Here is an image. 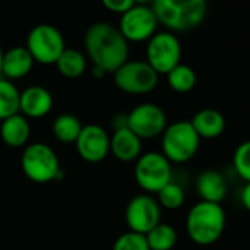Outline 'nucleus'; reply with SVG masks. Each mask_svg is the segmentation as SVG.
<instances>
[{"label": "nucleus", "instance_id": "f257e3e1", "mask_svg": "<svg viewBox=\"0 0 250 250\" xmlns=\"http://www.w3.org/2000/svg\"><path fill=\"white\" fill-rule=\"evenodd\" d=\"M84 44L94 66L103 69L106 74H113L128 61V42L116 27L110 24H93L85 31Z\"/></svg>", "mask_w": 250, "mask_h": 250}, {"label": "nucleus", "instance_id": "f03ea898", "mask_svg": "<svg viewBox=\"0 0 250 250\" xmlns=\"http://www.w3.org/2000/svg\"><path fill=\"white\" fill-rule=\"evenodd\" d=\"M152 11L159 24L171 31L199 27L208 12V0H153Z\"/></svg>", "mask_w": 250, "mask_h": 250}, {"label": "nucleus", "instance_id": "7ed1b4c3", "mask_svg": "<svg viewBox=\"0 0 250 250\" xmlns=\"http://www.w3.org/2000/svg\"><path fill=\"white\" fill-rule=\"evenodd\" d=\"M225 222V210L219 203L200 200L187 215V234L196 244L209 246L221 238Z\"/></svg>", "mask_w": 250, "mask_h": 250}, {"label": "nucleus", "instance_id": "20e7f679", "mask_svg": "<svg viewBox=\"0 0 250 250\" xmlns=\"http://www.w3.org/2000/svg\"><path fill=\"white\" fill-rule=\"evenodd\" d=\"M200 137L190 121H178L162 133V155L175 164H184L193 159L199 150Z\"/></svg>", "mask_w": 250, "mask_h": 250}, {"label": "nucleus", "instance_id": "39448f33", "mask_svg": "<svg viewBox=\"0 0 250 250\" xmlns=\"http://www.w3.org/2000/svg\"><path fill=\"white\" fill-rule=\"evenodd\" d=\"M21 167L24 174L37 184H46L61 177V164L55 150L44 143H33L25 147Z\"/></svg>", "mask_w": 250, "mask_h": 250}, {"label": "nucleus", "instance_id": "423d86ee", "mask_svg": "<svg viewBox=\"0 0 250 250\" xmlns=\"http://www.w3.org/2000/svg\"><path fill=\"white\" fill-rule=\"evenodd\" d=\"M115 85L127 94H147L158 87L159 74L143 61H127L113 72Z\"/></svg>", "mask_w": 250, "mask_h": 250}, {"label": "nucleus", "instance_id": "0eeeda50", "mask_svg": "<svg viewBox=\"0 0 250 250\" xmlns=\"http://www.w3.org/2000/svg\"><path fill=\"white\" fill-rule=\"evenodd\" d=\"M137 184L149 194H156L172 181L171 162L159 152H149L137 159L134 167Z\"/></svg>", "mask_w": 250, "mask_h": 250}, {"label": "nucleus", "instance_id": "6e6552de", "mask_svg": "<svg viewBox=\"0 0 250 250\" xmlns=\"http://www.w3.org/2000/svg\"><path fill=\"white\" fill-rule=\"evenodd\" d=\"M65 49L62 33L49 24L36 25L27 37V50L34 62L43 65H55Z\"/></svg>", "mask_w": 250, "mask_h": 250}, {"label": "nucleus", "instance_id": "1a4fd4ad", "mask_svg": "<svg viewBox=\"0 0 250 250\" xmlns=\"http://www.w3.org/2000/svg\"><path fill=\"white\" fill-rule=\"evenodd\" d=\"M159 75L168 74L181 63V43L171 31L156 33L147 44V61Z\"/></svg>", "mask_w": 250, "mask_h": 250}, {"label": "nucleus", "instance_id": "9d476101", "mask_svg": "<svg viewBox=\"0 0 250 250\" xmlns=\"http://www.w3.org/2000/svg\"><path fill=\"white\" fill-rule=\"evenodd\" d=\"M127 127L142 140L155 139L167 128V115L155 103H142L127 115Z\"/></svg>", "mask_w": 250, "mask_h": 250}, {"label": "nucleus", "instance_id": "9b49d317", "mask_svg": "<svg viewBox=\"0 0 250 250\" xmlns=\"http://www.w3.org/2000/svg\"><path fill=\"white\" fill-rule=\"evenodd\" d=\"M125 221L130 231L146 235L161 224V205L150 194H139L128 202Z\"/></svg>", "mask_w": 250, "mask_h": 250}, {"label": "nucleus", "instance_id": "f8f14e48", "mask_svg": "<svg viewBox=\"0 0 250 250\" xmlns=\"http://www.w3.org/2000/svg\"><path fill=\"white\" fill-rule=\"evenodd\" d=\"M158 24L152 8L134 5L130 11L121 15L118 30L127 42H145L156 34Z\"/></svg>", "mask_w": 250, "mask_h": 250}, {"label": "nucleus", "instance_id": "ddd939ff", "mask_svg": "<svg viewBox=\"0 0 250 250\" xmlns=\"http://www.w3.org/2000/svg\"><path fill=\"white\" fill-rule=\"evenodd\" d=\"M75 147L81 159L90 164H97L110 153V137L100 125L90 124L83 127L75 142Z\"/></svg>", "mask_w": 250, "mask_h": 250}, {"label": "nucleus", "instance_id": "4468645a", "mask_svg": "<svg viewBox=\"0 0 250 250\" xmlns=\"http://www.w3.org/2000/svg\"><path fill=\"white\" fill-rule=\"evenodd\" d=\"M53 107L52 93L42 85H31L20 96V112L25 118H43Z\"/></svg>", "mask_w": 250, "mask_h": 250}, {"label": "nucleus", "instance_id": "2eb2a0df", "mask_svg": "<svg viewBox=\"0 0 250 250\" xmlns=\"http://www.w3.org/2000/svg\"><path fill=\"white\" fill-rule=\"evenodd\" d=\"M110 153L122 162L137 161L142 156V139L128 127L118 128L110 137Z\"/></svg>", "mask_w": 250, "mask_h": 250}, {"label": "nucleus", "instance_id": "dca6fc26", "mask_svg": "<svg viewBox=\"0 0 250 250\" xmlns=\"http://www.w3.org/2000/svg\"><path fill=\"white\" fill-rule=\"evenodd\" d=\"M33 66H34V59L31 53L27 50V47L17 46L5 52L2 75H5L6 80H20L28 75Z\"/></svg>", "mask_w": 250, "mask_h": 250}, {"label": "nucleus", "instance_id": "f3484780", "mask_svg": "<svg viewBox=\"0 0 250 250\" xmlns=\"http://www.w3.org/2000/svg\"><path fill=\"white\" fill-rule=\"evenodd\" d=\"M197 194L203 202L219 203L227 196V181L222 174L215 169L203 171L196 180Z\"/></svg>", "mask_w": 250, "mask_h": 250}, {"label": "nucleus", "instance_id": "a211bd4d", "mask_svg": "<svg viewBox=\"0 0 250 250\" xmlns=\"http://www.w3.org/2000/svg\"><path fill=\"white\" fill-rule=\"evenodd\" d=\"M190 122L200 139H208V140L216 139L225 130L224 115L219 110L212 109V107L199 110Z\"/></svg>", "mask_w": 250, "mask_h": 250}, {"label": "nucleus", "instance_id": "6ab92c4d", "mask_svg": "<svg viewBox=\"0 0 250 250\" xmlns=\"http://www.w3.org/2000/svg\"><path fill=\"white\" fill-rule=\"evenodd\" d=\"M31 134V128L28 119L17 113L14 116H9L2 121V127H0V137L9 146V147H22L28 142Z\"/></svg>", "mask_w": 250, "mask_h": 250}, {"label": "nucleus", "instance_id": "aec40b11", "mask_svg": "<svg viewBox=\"0 0 250 250\" xmlns=\"http://www.w3.org/2000/svg\"><path fill=\"white\" fill-rule=\"evenodd\" d=\"M52 130L53 134L56 137V140L62 142V143H75L81 130H83V125L80 122V119L75 115L71 113H63L59 115L52 125Z\"/></svg>", "mask_w": 250, "mask_h": 250}, {"label": "nucleus", "instance_id": "412c9836", "mask_svg": "<svg viewBox=\"0 0 250 250\" xmlns=\"http://www.w3.org/2000/svg\"><path fill=\"white\" fill-rule=\"evenodd\" d=\"M55 65L61 75L66 78H78L84 74L87 68V61L80 50L65 49Z\"/></svg>", "mask_w": 250, "mask_h": 250}, {"label": "nucleus", "instance_id": "4be33fe9", "mask_svg": "<svg viewBox=\"0 0 250 250\" xmlns=\"http://www.w3.org/2000/svg\"><path fill=\"white\" fill-rule=\"evenodd\" d=\"M20 96L11 80L0 77V121L20 113Z\"/></svg>", "mask_w": 250, "mask_h": 250}, {"label": "nucleus", "instance_id": "5701e85b", "mask_svg": "<svg viewBox=\"0 0 250 250\" xmlns=\"http://www.w3.org/2000/svg\"><path fill=\"white\" fill-rule=\"evenodd\" d=\"M150 250H172L177 244L178 234L169 224H158L152 231L146 234Z\"/></svg>", "mask_w": 250, "mask_h": 250}, {"label": "nucleus", "instance_id": "b1692460", "mask_svg": "<svg viewBox=\"0 0 250 250\" xmlns=\"http://www.w3.org/2000/svg\"><path fill=\"white\" fill-rule=\"evenodd\" d=\"M167 77H168L169 87L177 93H188L196 87L197 83L194 69L184 63L177 65L174 69H171L167 74Z\"/></svg>", "mask_w": 250, "mask_h": 250}, {"label": "nucleus", "instance_id": "393cba45", "mask_svg": "<svg viewBox=\"0 0 250 250\" xmlns=\"http://www.w3.org/2000/svg\"><path fill=\"white\" fill-rule=\"evenodd\" d=\"M156 194H158V203L167 209H171V210L181 208L184 200H186V194H184L183 187L174 181L168 183Z\"/></svg>", "mask_w": 250, "mask_h": 250}, {"label": "nucleus", "instance_id": "a878e982", "mask_svg": "<svg viewBox=\"0 0 250 250\" xmlns=\"http://www.w3.org/2000/svg\"><path fill=\"white\" fill-rule=\"evenodd\" d=\"M232 165L238 177L250 183V140L238 145L232 156Z\"/></svg>", "mask_w": 250, "mask_h": 250}, {"label": "nucleus", "instance_id": "bb28decb", "mask_svg": "<svg viewBox=\"0 0 250 250\" xmlns=\"http://www.w3.org/2000/svg\"><path fill=\"white\" fill-rule=\"evenodd\" d=\"M112 250H150V247L146 235L128 231L116 238Z\"/></svg>", "mask_w": 250, "mask_h": 250}, {"label": "nucleus", "instance_id": "cd10ccee", "mask_svg": "<svg viewBox=\"0 0 250 250\" xmlns=\"http://www.w3.org/2000/svg\"><path fill=\"white\" fill-rule=\"evenodd\" d=\"M102 3L107 11L113 14H121V15L130 11L136 5L134 0H102Z\"/></svg>", "mask_w": 250, "mask_h": 250}, {"label": "nucleus", "instance_id": "c85d7f7f", "mask_svg": "<svg viewBox=\"0 0 250 250\" xmlns=\"http://www.w3.org/2000/svg\"><path fill=\"white\" fill-rule=\"evenodd\" d=\"M240 200H241V205L244 206V209L247 212H250V183H246L244 187L241 188Z\"/></svg>", "mask_w": 250, "mask_h": 250}, {"label": "nucleus", "instance_id": "c756f323", "mask_svg": "<svg viewBox=\"0 0 250 250\" xmlns=\"http://www.w3.org/2000/svg\"><path fill=\"white\" fill-rule=\"evenodd\" d=\"M104 75H106V72H104L103 69H100V68H97V66L93 68V77H94V78H103Z\"/></svg>", "mask_w": 250, "mask_h": 250}, {"label": "nucleus", "instance_id": "7c9ffc66", "mask_svg": "<svg viewBox=\"0 0 250 250\" xmlns=\"http://www.w3.org/2000/svg\"><path fill=\"white\" fill-rule=\"evenodd\" d=\"M3 55H5V52L2 50V47H0V77H2V65H3Z\"/></svg>", "mask_w": 250, "mask_h": 250}, {"label": "nucleus", "instance_id": "2f4dec72", "mask_svg": "<svg viewBox=\"0 0 250 250\" xmlns=\"http://www.w3.org/2000/svg\"><path fill=\"white\" fill-rule=\"evenodd\" d=\"M136 5H147V3H152L153 0H134Z\"/></svg>", "mask_w": 250, "mask_h": 250}]
</instances>
